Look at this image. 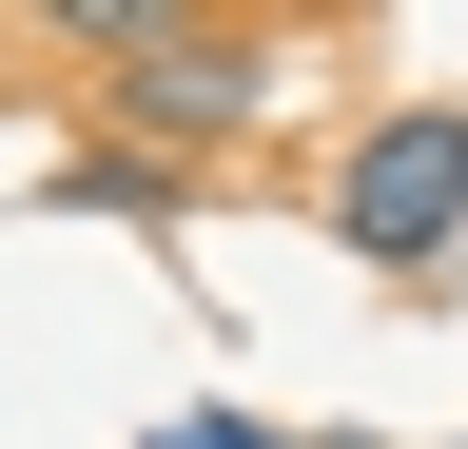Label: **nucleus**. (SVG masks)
<instances>
[{
	"mask_svg": "<svg viewBox=\"0 0 468 449\" xmlns=\"http://www.w3.org/2000/svg\"><path fill=\"white\" fill-rule=\"evenodd\" d=\"M58 59H79V79L117 98V137L176 156V176L292 98V39H273V20H176V0H58Z\"/></svg>",
	"mask_w": 468,
	"mask_h": 449,
	"instance_id": "1",
	"label": "nucleus"
},
{
	"mask_svg": "<svg viewBox=\"0 0 468 449\" xmlns=\"http://www.w3.org/2000/svg\"><path fill=\"white\" fill-rule=\"evenodd\" d=\"M332 235L371 254V273H449V235H468V98H390V118H351Z\"/></svg>",
	"mask_w": 468,
	"mask_h": 449,
	"instance_id": "2",
	"label": "nucleus"
},
{
	"mask_svg": "<svg viewBox=\"0 0 468 449\" xmlns=\"http://www.w3.org/2000/svg\"><path fill=\"white\" fill-rule=\"evenodd\" d=\"M58 215H176V156H137V137L58 156Z\"/></svg>",
	"mask_w": 468,
	"mask_h": 449,
	"instance_id": "3",
	"label": "nucleus"
},
{
	"mask_svg": "<svg viewBox=\"0 0 468 449\" xmlns=\"http://www.w3.org/2000/svg\"><path fill=\"white\" fill-rule=\"evenodd\" d=\"M156 449H292V430H273V411H176Z\"/></svg>",
	"mask_w": 468,
	"mask_h": 449,
	"instance_id": "4",
	"label": "nucleus"
}]
</instances>
